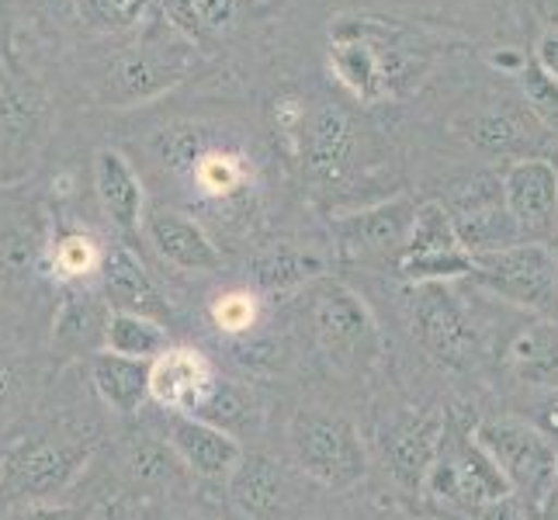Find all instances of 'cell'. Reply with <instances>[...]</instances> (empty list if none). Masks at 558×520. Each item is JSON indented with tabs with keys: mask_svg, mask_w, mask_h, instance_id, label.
Listing matches in <instances>:
<instances>
[{
	"mask_svg": "<svg viewBox=\"0 0 558 520\" xmlns=\"http://www.w3.org/2000/svg\"><path fill=\"white\" fill-rule=\"evenodd\" d=\"M101 437L90 423H43L0 451V513L32 504H52L90 469Z\"/></svg>",
	"mask_w": 558,
	"mask_h": 520,
	"instance_id": "cell-1",
	"label": "cell"
},
{
	"mask_svg": "<svg viewBox=\"0 0 558 520\" xmlns=\"http://www.w3.org/2000/svg\"><path fill=\"white\" fill-rule=\"evenodd\" d=\"M157 160L174 181L191 188L198 202L211 205L233 216V211H250V195H254V164L246 153L219 140L216 129L178 122L160 129Z\"/></svg>",
	"mask_w": 558,
	"mask_h": 520,
	"instance_id": "cell-2",
	"label": "cell"
},
{
	"mask_svg": "<svg viewBox=\"0 0 558 520\" xmlns=\"http://www.w3.org/2000/svg\"><path fill=\"white\" fill-rule=\"evenodd\" d=\"M407 28L385 17H337L330 28V70L357 101H385L410 81L416 60L399 43Z\"/></svg>",
	"mask_w": 558,
	"mask_h": 520,
	"instance_id": "cell-3",
	"label": "cell"
},
{
	"mask_svg": "<svg viewBox=\"0 0 558 520\" xmlns=\"http://www.w3.org/2000/svg\"><path fill=\"white\" fill-rule=\"evenodd\" d=\"M288 451L292 469L310 483L348 493L368 475V451L354 423L323 407H302L288 423Z\"/></svg>",
	"mask_w": 558,
	"mask_h": 520,
	"instance_id": "cell-4",
	"label": "cell"
},
{
	"mask_svg": "<svg viewBox=\"0 0 558 520\" xmlns=\"http://www.w3.org/2000/svg\"><path fill=\"white\" fill-rule=\"evenodd\" d=\"M305 323L319 343V351L330 358L337 368L368 372L381 358V330L357 292L343 281H313L305 285Z\"/></svg>",
	"mask_w": 558,
	"mask_h": 520,
	"instance_id": "cell-5",
	"label": "cell"
},
{
	"mask_svg": "<svg viewBox=\"0 0 558 520\" xmlns=\"http://www.w3.org/2000/svg\"><path fill=\"white\" fill-rule=\"evenodd\" d=\"M472 281L534 316H558V264L551 246L517 240L475 257Z\"/></svg>",
	"mask_w": 558,
	"mask_h": 520,
	"instance_id": "cell-6",
	"label": "cell"
},
{
	"mask_svg": "<svg viewBox=\"0 0 558 520\" xmlns=\"http://www.w3.org/2000/svg\"><path fill=\"white\" fill-rule=\"evenodd\" d=\"M475 440L493 458L510 493L527 496L542 507L558 475V445L548 440L534 423L521 420H486L475 427Z\"/></svg>",
	"mask_w": 558,
	"mask_h": 520,
	"instance_id": "cell-7",
	"label": "cell"
},
{
	"mask_svg": "<svg viewBox=\"0 0 558 520\" xmlns=\"http://www.w3.org/2000/svg\"><path fill=\"white\" fill-rule=\"evenodd\" d=\"M423 493H430L440 504L475 513L504 493H510V486L493 465V458L483 451V445L475 440V434H458L448 420Z\"/></svg>",
	"mask_w": 558,
	"mask_h": 520,
	"instance_id": "cell-8",
	"label": "cell"
},
{
	"mask_svg": "<svg viewBox=\"0 0 558 520\" xmlns=\"http://www.w3.org/2000/svg\"><path fill=\"white\" fill-rule=\"evenodd\" d=\"M475 257L461 246L451 211L440 202L416 205V216L410 226V237L396 257V271L410 285H430V281H454L469 278Z\"/></svg>",
	"mask_w": 558,
	"mask_h": 520,
	"instance_id": "cell-9",
	"label": "cell"
},
{
	"mask_svg": "<svg viewBox=\"0 0 558 520\" xmlns=\"http://www.w3.org/2000/svg\"><path fill=\"white\" fill-rule=\"evenodd\" d=\"M114 475L122 479L125 499H140V504H178L195 486V475L184 469L167 437L153 427H132L125 434Z\"/></svg>",
	"mask_w": 558,
	"mask_h": 520,
	"instance_id": "cell-10",
	"label": "cell"
},
{
	"mask_svg": "<svg viewBox=\"0 0 558 520\" xmlns=\"http://www.w3.org/2000/svg\"><path fill=\"white\" fill-rule=\"evenodd\" d=\"M410 323L413 337L437 364H445V368H469L475 361L478 334L465 310H461L458 295L448 288V281L413 285Z\"/></svg>",
	"mask_w": 558,
	"mask_h": 520,
	"instance_id": "cell-11",
	"label": "cell"
},
{
	"mask_svg": "<svg viewBox=\"0 0 558 520\" xmlns=\"http://www.w3.org/2000/svg\"><path fill=\"white\" fill-rule=\"evenodd\" d=\"M226 496L240 520H302L295 472L267 451H243L226 479Z\"/></svg>",
	"mask_w": 558,
	"mask_h": 520,
	"instance_id": "cell-12",
	"label": "cell"
},
{
	"mask_svg": "<svg viewBox=\"0 0 558 520\" xmlns=\"http://www.w3.org/2000/svg\"><path fill=\"white\" fill-rule=\"evenodd\" d=\"M445 423H448L445 413L410 410V407L389 416V423H381L378 448L385 458V469H389L392 483L402 493L416 496V493H423V486H427L440 437H445Z\"/></svg>",
	"mask_w": 558,
	"mask_h": 520,
	"instance_id": "cell-13",
	"label": "cell"
},
{
	"mask_svg": "<svg viewBox=\"0 0 558 520\" xmlns=\"http://www.w3.org/2000/svg\"><path fill=\"white\" fill-rule=\"evenodd\" d=\"M413 216L416 205L407 195L361 211H348V216L333 219L340 254L348 261H396L410 237Z\"/></svg>",
	"mask_w": 558,
	"mask_h": 520,
	"instance_id": "cell-14",
	"label": "cell"
},
{
	"mask_svg": "<svg viewBox=\"0 0 558 520\" xmlns=\"http://www.w3.org/2000/svg\"><path fill=\"white\" fill-rule=\"evenodd\" d=\"M143 237L157 250L160 261L184 275H211L222 267V250L205 233V226L181 208L153 205L143 216Z\"/></svg>",
	"mask_w": 558,
	"mask_h": 520,
	"instance_id": "cell-15",
	"label": "cell"
},
{
	"mask_svg": "<svg viewBox=\"0 0 558 520\" xmlns=\"http://www.w3.org/2000/svg\"><path fill=\"white\" fill-rule=\"evenodd\" d=\"M448 211H451L461 246H465L472 257L493 254V250H504L521 240V229L513 226L510 211L504 205V184L496 178H475L458 195L454 208Z\"/></svg>",
	"mask_w": 558,
	"mask_h": 520,
	"instance_id": "cell-16",
	"label": "cell"
},
{
	"mask_svg": "<svg viewBox=\"0 0 558 520\" xmlns=\"http://www.w3.org/2000/svg\"><path fill=\"white\" fill-rule=\"evenodd\" d=\"M108 302L90 285H63V295L56 302L52 330H49V354L56 364L76 358H94L105 351L108 330Z\"/></svg>",
	"mask_w": 558,
	"mask_h": 520,
	"instance_id": "cell-17",
	"label": "cell"
},
{
	"mask_svg": "<svg viewBox=\"0 0 558 520\" xmlns=\"http://www.w3.org/2000/svg\"><path fill=\"white\" fill-rule=\"evenodd\" d=\"M216 378V364L198 347L170 343L157 361H149V402H157L163 413L195 416Z\"/></svg>",
	"mask_w": 558,
	"mask_h": 520,
	"instance_id": "cell-18",
	"label": "cell"
},
{
	"mask_svg": "<svg viewBox=\"0 0 558 520\" xmlns=\"http://www.w3.org/2000/svg\"><path fill=\"white\" fill-rule=\"evenodd\" d=\"M163 437L184 461V469L205 483H226L243 458V445L233 434L187 413H163Z\"/></svg>",
	"mask_w": 558,
	"mask_h": 520,
	"instance_id": "cell-19",
	"label": "cell"
},
{
	"mask_svg": "<svg viewBox=\"0 0 558 520\" xmlns=\"http://www.w3.org/2000/svg\"><path fill=\"white\" fill-rule=\"evenodd\" d=\"M98 278H101V299L108 302L111 313H129V316H143L157 323L170 319L167 295L160 292V285L149 278V271L132 246L119 243L105 250Z\"/></svg>",
	"mask_w": 558,
	"mask_h": 520,
	"instance_id": "cell-20",
	"label": "cell"
},
{
	"mask_svg": "<svg viewBox=\"0 0 558 520\" xmlns=\"http://www.w3.org/2000/svg\"><path fill=\"white\" fill-rule=\"evenodd\" d=\"M504 205L521 233L548 229L558 216V173L551 160L521 157L504 173Z\"/></svg>",
	"mask_w": 558,
	"mask_h": 520,
	"instance_id": "cell-21",
	"label": "cell"
},
{
	"mask_svg": "<svg viewBox=\"0 0 558 520\" xmlns=\"http://www.w3.org/2000/svg\"><path fill=\"white\" fill-rule=\"evenodd\" d=\"M111 81L114 94L122 101H149L163 94L167 87H174L184 81V60L178 46L157 43V38H146L125 49L111 66Z\"/></svg>",
	"mask_w": 558,
	"mask_h": 520,
	"instance_id": "cell-22",
	"label": "cell"
},
{
	"mask_svg": "<svg viewBox=\"0 0 558 520\" xmlns=\"http://www.w3.org/2000/svg\"><path fill=\"white\" fill-rule=\"evenodd\" d=\"M94 191L105 208V216L119 233L132 237L140 233L146 216V191L136 167H132L119 149H98L94 153Z\"/></svg>",
	"mask_w": 558,
	"mask_h": 520,
	"instance_id": "cell-23",
	"label": "cell"
},
{
	"mask_svg": "<svg viewBox=\"0 0 558 520\" xmlns=\"http://www.w3.org/2000/svg\"><path fill=\"white\" fill-rule=\"evenodd\" d=\"M354 146H357V129L340 108L323 105L319 111H313L310 119H305L299 153L305 160V170H310L316 181H337L340 173L351 167Z\"/></svg>",
	"mask_w": 558,
	"mask_h": 520,
	"instance_id": "cell-24",
	"label": "cell"
},
{
	"mask_svg": "<svg viewBox=\"0 0 558 520\" xmlns=\"http://www.w3.org/2000/svg\"><path fill=\"white\" fill-rule=\"evenodd\" d=\"M90 385L105 410L132 420L149 402V361L101 351L90 358Z\"/></svg>",
	"mask_w": 558,
	"mask_h": 520,
	"instance_id": "cell-25",
	"label": "cell"
},
{
	"mask_svg": "<svg viewBox=\"0 0 558 520\" xmlns=\"http://www.w3.org/2000/svg\"><path fill=\"white\" fill-rule=\"evenodd\" d=\"M510 372L542 389H558V316H537L510 343Z\"/></svg>",
	"mask_w": 558,
	"mask_h": 520,
	"instance_id": "cell-26",
	"label": "cell"
},
{
	"mask_svg": "<svg viewBox=\"0 0 558 520\" xmlns=\"http://www.w3.org/2000/svg\"><path fill=\"white\" fill-rule=\"evenodd\" d=\"M326 271V264L316 254H305V250L292 246V243H278L271 250H264L254 261V281L260 292H295V288H305L319 281Z\"/></svg>",
	"mask_w": 558,
	"mask_h": 520,
	"instance_id": "cell-27",
	"label": "cell"
},
{
	"mask_svg": "<svg viewBox=\"0 0 558 520\" xmlns=\"http://www.w3.org/2000/svg\"><path fill=\"white\" fill-rule=\"evenodd\" d=\"M38 396V368L35 361L14 340L0 337V427L32 410Z\"/></svg>",
	"mask_w": 558,
	"mask_h": 520,
	"instance_id": "cell-28",
	"label": "cell"
},
{
	"mask_svg": "<svg viewBox=\"0 0 558 520\" xmlns=\"http://www.w3.org/2000/svg\"><path fill=\"white\" fill-rule=\"evenodd\" d=\"M198 420L211 423V427H219L226 434H240V431H250L257 423L260 410H257V399L254 392H250V385L236 382V378H216V385H211L208 399L198 407L195 413Z\"/></svg>",
	"mask_w": 558,
	"mask_h": 520,
	"instance_id": "cell-29",
	"label": "cell"
},
{
	"mask_svg": "<svg viewBox=\"0 0 558 520\" xmlns=\"http://www.w3.org/2000/svg\"><path fill=\"white\" fill-rule=\"evenodd\" d=\"M174 343L167 334V326L157 319L129 316V313H111L108 330H105V351L136 358V361H157L167 347Z\"/></svg>",
	"mask_w": 558,
	"mask_h": 520,
	"instance_id": "cell-30",
	"label": "cell"
},
{
	"mask_svg": "<svg viewBox=\"0 0 558 520\" xmlns=\"http://www.w3.org/2000/svg\"><path fill=\"white\" fill-rule=\"evenodd\" d=\"M105 250L84 233H70L52 246V275L63 285H87L90 275L101 271Z\"/></svg>",
	"mask_w": 558,
	"mask_h": 520,
	"instance_id": "cell-31",
	"label": "cell"
},
{
	"mask_svg": "<svg viewBox=\"0 0 558 520\" xmlns=\"http://www.w3.org/2000/svg\"><path fill=\"white\" fill-rule=\"evenodd\" d=\"M469 140L483 153H493V157H510V153L524 149L527 132L521 122L513 119V114L486 111V114H475V119L469 122Z\"/></svg>",
	"mask_w": 558,
	"mask_h": 520,
	"instance_id": "cell-32",
	"label": "cell"
},
{
	"mask_svg": "<svg viewBox=\"0 0 558 520\" xmlns=\"http://www.w3.org/2000/svg\"><path fill=\"white\" fill-rule=\"evenodd\" d=\"M81 17L98 32H132L146 22L153 0H73Z\"/></svg>",
	"mask_w": 558,
	"mask_h": 520,
	"instance_id": "cell-33",
	"label": "cell"
},
{
	"mask_svg": "<svg viewBox=\"0 0 558 520\" xmlns=\"http://www.w3.org/2000/svg\"><path fill=\"white\" fill-rule=\"evenodd\" d=\"M170 8L195 32H226L236 22L240 0H170Z\"/></svg>",
	"mask_w": 558,
	"mask_h": 520,
	"instance_id": "cell-34",
	"label": "cell"
},
{
	"mask_svg": "<svg viewBox=\"0 0 558 520\" xmlns=\"http://www.w3.org/2000/svg\"><path fill=\"white\" fill-rule=\"evenodd\" d=\"M257 295L254 292H226L211 305V319L229 337H246L257 326Z\"/></svg>",
	"mask_w": 558,
	"mask_h": 520,
	"instance_id": "cell-35",
	"label": "cell"
},
{
	"mask_svg": "<svg viewBox=\"0 0 558 520\" xmlns=\"http://www.w3.org/2000/svg\"><path fill=\"white\" fill-rule=\"evenodd\" d=\"M521 87H524V98L531 105V111L542 119L548 129L558 132V84L551 76L537 66V63H527L521 70Z\"/></svg>",
	"mask_w": 558,
	"mask_h": 520,
	"instance_id": "cell-36",
	"label": "cell"
},
{
	"mask_svg": "<svg viewBox=\"0 0 558 520\" xmlns=\"http://www.w3.org/2000/svg\"><path fill=\"white\" fill-rule=\"evenodd\" d=\"M271 119H275V129L278 136L284 140V146L299 153V143H302V129H305V105L295 98V94H281V98H275L271 105Z\"/></svg>",
	"mask_w": 558,
	"mask_h": 520,
	"instance_id": "cell-37",
	"label": "cell"
},
{
	"mask_svg": "<svg viewBox=\"0 0 558 520\" xmlns=\"http://www.w3.org/2000/svg\"><path fill=\"white\" fill-rule=\"evenodd\" d=\"M94 507L98 504H63V499H52V504H32V507L4 510L0 520H90Z\"/></svg>",
	"mask_w": 558,
	"mask_h": 520,
	"instance_id": "cell-38",
	"label": "cell"
},
{
	"mask_svg": "<svg viewBox=\"0 0 558 520\" xmlns=\"http://www.w3.org/2000/svg\"><path fill=\"white\" fill-rule=\"evenodd\" d=\"M475 520H542V507L521 493H504L483 510H475Z\"/></svg>",
	"mask_w": 558,
	"mask_h": 520,
	"instance_id": "cell-39",
	"label": "cell"
},
{
	"mask_svg": "<svg viewBox=\"0 0 558 520\" xmlns=\"http://www.w3.org/2000/svg\"><path fill=\"white\" fill-rule=\"evenodd\" d=\"M537 66H542L551 81L558 84V28H548L545 35H542V43H537V60H534Z\"/></svg>",
	"mask_w": 558,
	"mask_h": 520,
	"instance_id": "cell-40",
	"label": "cell"
},
{
	"mask_svg": "<svg viewBox=\"0 0 558 520\" xmlns=\"http://www.w3.org/2000/svg\"><path fill=\"white\" fill-rule=\"evenodd\" d=\"M537 431H542L548 440H558V389H555V396H548L545 402H542V413H537V423H534Z\"/></svg>",
	"mask_w": 558,
	"mask_h": 520,
	"instance_id": "cell-41",
	"label": "cell"
},
{
	"mask_svg": "<svg viewBox=\"0 0 558 520\" xmlns=\"http://www.w3.org/2000/svg\"><path fill=\"white\" fill-rule=\"evenodd\" d=\"M90 520H125V513H122V504H119V499H101V504L94 507Z\"/></svg>",
	"mask_w": 558,
	"mask_h": 520,
	"instance_id": "cell-42",
	"label": "cell"
},
{
	"mask_svg": "<svg viewBox=\"0 0 558 520\" xmlns=\"http://www.w3.org/2000/svg\"><path fill=\"white\" fill-rule=\"evenodd\" d=\"M542 520H558V475H555V486H551L548 499L542 504Z\"/></svg>",
	"mask_w": 558,
	"mask_h": 520,
	"instance_id": "cell-43",
	"label": "cell"
},
{
	"mask_svg": "<svg viewBox=\"0 0 558 520\" xmlns=\"http://www.w3.org/2000/svg\"><path fill=\"white\" fill-rule=\"evenodd\" d=\"M11 14H14V0H0V32L8 35V25H11Z\"/></svg>",
	"mask_w": 558,
	"mask_h": 520,
	"instance_id": "cell-44",
	"label": "cell"
},
{
	"mask_svg": "<svg viewBox=\"0 0 558 520\" xmlns=\"http://www.w3.org/2000/svg\"><path fill=\"white\" fill-rule=\"evenodd\" d=\"M181 520H211V517H205V513H187V517H181Z\"/></svg>",
	"mask_w": 558,
	"mask_h": 520,
	"instance_id": "cell-45",
	"label": "cell"
},
{
	"mask_svg": "<svg viewBox=\"0 0 558 520\" xmlns=\"http://www.w3.org/2000/svg\"><path fill=\"white\" fill-rule=\"evenodd\" d=\"M551 254H555V264H558V237H555V246H551Z\"/></svg>",
	"mask_w": 558,
	"mask_h": 520,
	"instance_id": "cell-46",
	"label": "cell"
},
{
	"mask_svg": "<svg viewBox=\"0 0 558 520\" xmlns=\"http://www.w3.org/2000/svg\"><path fill=\"white\" fill-rule=\"evenodd\" d=\"M43 4H66V0H43Z\"/></svg>",
	"mask_w": 558,
	"mask_h": 520,
	"instance_id": "cell-47",
	"label": "cell"
},
{
	"mask_svg": "<svg viewBox=\"0 0 558 520\" xmlns=\"http://www.w3.org/2000/svg\"><path fill=\"white\" fill-rule=\"evenodd\" d=\"M551 167H555V173H558V160H555V164H551Z\"/></svg>",
	"mask_w": 558,
	"mask_h": 520,
	"instance_id": "cell-48",
	"label": "cell"
}]
</instances>
